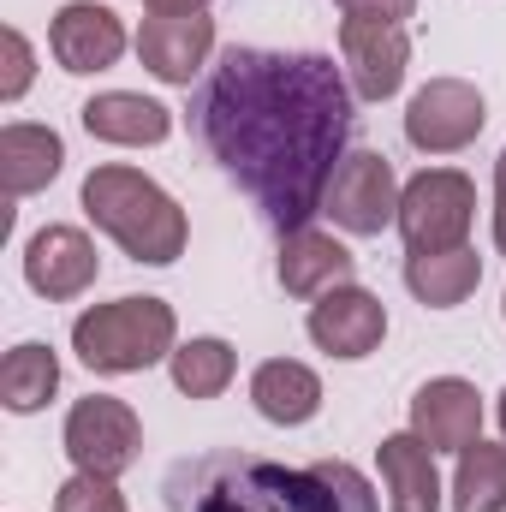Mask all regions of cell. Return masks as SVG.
<instances>
[{
  "label": "cell",
  "instance_id": "f546056e",
  "mask_svg": "<svg viewBox=\"0 0 506 512\" xmlns=\"http://www.w3.org/2000/svg\"><path fill=\"white\" fill-rule=\"evenodd\" d=\"M501 310H506V298H501Z\"/></svg>",
  "mask_w": 506,
  "mask_h": 512
},
{
  "label": "cell",
  "instance_id": "277c9868",
  "mask_svg": "<svg viewBox=\"0 0 506 512\" xmlns=\"http://www.w3.org/2000/svg\"><path fill=\"white\" fill-rule=\"evenodd\" d=\"M173 340H179V322H173V304H161V298L90 304L72 322V352L96 376H137V370L173 358Z\"/></svg>",
  "mask_w": 506,
  "mask_h": 512
},
{
  "label": "cell",
  "instance_id": "d6986e66",
  "mask_svg": "<svg viewBox=\"0 0 506 512\" xmlns=\"http://www.w3.org/2000/svg\"><path fill=\"white\" fill-rule=\"evenodd\" d=\"M60 167H66L60 131L18 126V120L0 131V185H6V197H36V191H48Z\"/></svg>",
  "mask_w": 506,
  "mask_h": 512
},
{
  "label": "cell",
  "instance_id": "9a60e30c",
  "mask_svg": "<svg viewBox=\"0 0 506 512\" xmlns=\"http://www.w3.org/2000/svg\"><path fill=\"white\" fill-rule=\"evenodd\" d=\"M280 286L292 292V298H322V292H334V286H352V274H358V256L346 251L334 233H316V227H304V233H286L280 239Z\"/></svg>",
  "mask_w": 506,
  "mask_h": 512
},
{
  "label": "cell",
  "instance_id": "30bf717a",
  "mask_svg": "<svg viewBox=\"0 0 506 512\" xmlns=\"http://www.w3.org/2000/svg\"><path fill=\"white\" fill-rule=\"evenodd\" d=\"M215 54V18L209 12H149L137 24V60L161 84H191Z\"/></svg>",
  "mask_w": 506,
  "mask_h": 512
},
{
  "label": "cell",
  "instance_id": "8992f818",
  "mask_svg": "<svg viewBox=\"0 0 506 512\" xmlns=\"http://www.w3.org/2000/svg\"><path fill=\"white\" fill-rule=\"evenodd\" d=\"M66 459L90 477H126L143 453V423L126 399L114 393H90L66 411Z\"/></svg>",
  "mask_w": 506,
  "mask_h": 512
},
{
  "label": "cell",
  "instance_id": "7402d4cb",
  "mask_svg": "<svg viewBox=\"0 0 506 512\" xmlns=\"http://www.w3.org/2000/svg\"><path fill=\"white\" fill-rule=\"evenodd\" d=\"M167 370H173V387H179L185 399H215V393H227V382L239 376V352H233L227 340L203 334V340L173 346Z\"/></svg>",
  "mask_w": 506,
  "mask_h": 512
},
{
  "label": "cell",
  "instance_id": "e0dca14e",
  "mask_svg": "<svg viewBox=\"0 0 506 512\" xmlns=\"http://www.w3.org/2000/svg\"><path fill=\"white\" fill-rule=\"evenodd\" d=\"M381 483H387V512H441V471H435V447L405 435H387L376 447Z\"/></svg>",
  "mask_w": 506,
  "mask_h": 512
},
{
  "label": "cell",
  "instance_id": "f1b7e54d",
  "mask_svg": "<svg viewBox=\"0 0 506 512\" xmlns=\"http://www.w3.org/2000/svg\"><path fill=\"white\" fill-rule=\"evenodd\" d=\"M495 411H501V429H506V393H501V405H495Z\"/></svg>",
  "mask_w": 506,
  "mask_h": 512
},
{
  "label": "cell",
  "instance_id": "8fae6325",
  "mask_svg": "<svg viewBox=\"0 0 506 512\" xmlns=\"http://www.w3.org/2000/svg\"><path fill=\"white\" fill-rule=\"evenodd\" d=\"M304 328H310V340L328 358L358 364V358L376 352L381 334H387V304H381L376 292H364V286H334V292H322L310 304V322Z\"/></svg>",
  "mask_w": 506,
  "mask_h": 512
},
{
  "label": "cell",
  "instance_id": "603a6c76",
  "mask_svg": "<svg viewBox=\"0 0 506 512\" xmlns=\"http://www.w3.org/2000/svg\"><path fill=\"white\" fill-rule=\"evenodd\" d=\"M453 512H506V447L471 441L453 471Z\"/></svg>",
  "mask_w": 506,
  "mask_h": 512
},
{
  "label": "cell",
  "instance_id": "7a4b0ae2",
  "mask_svg": "<svg viewBox=\"0 0 506 512\" xmlns=\"http://www.w3.org/2000/svg\"><path fill=\"white\" fill-rule=\"evenodd\" d=\"M161 495L173 512H381L370 477L346 459L274 465L239 447L179 459Z\"/></svg>",
  "mask_w": 506,
  "mask_h": 512
},
{
  "label": "cell",
  "instance_id": "4316f807",
  "mask_svg": "<svg viewBox=\"0 0 506 512\" xmlns=\"http://www.w3.org/2000/svg\"><path fill=\"white\" fill-rule=\"evenodd\" d=\"M495 251L506 256V149L495 161Z\"/></svg>",
  "mask_w": 506,
  "mask_h": 512
},
{
  "label": "cell",
  "instance_id": "ffe728a7",
  "mask_svg": "<svg viewBox=\"0 0 506 512\" xmlns=\"http://www.w3.org/2000/svg\"><path fill=\"white\" fill-rule=\"evenodd\" d=\"M477 280H483V256L471 251V245H459V251L405 256V286H411V298L429 304V310H453V304H465V298L477 292Z\"/></svg>",
  "mask_w": 506,
  "mask_h": 512
},
{
  "label": "cell",
  "instance_id": "9c48e42d",
  "mask_svg": "<svg viewBox=\"0 0 506 512\" xmlns=\"http://www.w3.org/2000/svg\"><path fill=\"white\" fill-rule=\"evenodd\" d=\"M340 66L358 102H387L405 84L411 36L393 18H340Z\"/></svg>",
  "mask_w": 506,
  "mask_h": 512
},
{
  "label": "cell",
  "instance_id": "5bb4252c",
  "mask_svg": "<svg viewBox=\"0 0 506 512\" xmlns=\"http://www.w3.org/2000/svg\"><path fill=\"white\" fill-rule=\"evenodd\" d=\"M24 280L48 304H66V298H78V292L96 286V245L78 227H42L24 245Z\"/></svg>",
  "mask_w": 506,
  "mask_h": 512
},
{
  "label": "cell",
  "instance_id": "cb8c5ba5",
  "mask_svg": "<svg viewBox=\"0 0 506 512\" xmlns=\"http://www.w3.org/2000/svg\"><path fill=\"white\" fill-rule=\"evenodd\" d=\"M54 512H126V495H120L114 477H90V471H78V477L60 483Z\"/></svg>",
  "mask_w": 506,
  "mask_h": 512
},
{
  "label": "cell",
  "instance_id": "3957f363",
  "mask_svg": "<svg viewBox=\"0 0 506 512\" xmlns=\"http://www.w3.org/2000/svg\"><path fill=\"white\" fill-rule=\"evenodd\" d=\"M84 215H90L131 262H149V268L179 262V256H185V239H191L185 209H179L149 173H137L126 161L90 167V179H84Z\"/></svg>",
  "mask_w": 506,
  "mask_h": 512
},
{
  "label": "cell",
  "instance_id": "484cf974",
  "mask_svg": "<svg viewBox=\"0 0 506 512\" xmlns=\"http://www.w3.org/2000/svg\"><path fill=\"white\" fill-rule=\"evenodd\" d=\"M346 18H393V24H405V18H417V0H334Z\"/></svg>",
  "mask_w": 506,
  "mask_h": 512
},
{
  "label": "cell",
  "instance_id": "52a82bcc",
  "mask_svg": "<svg viewBox=\"0 0 506 512\" xmlns=\"http://www.w3.org/2000/svg\"><path fill=\"white\" fill-rule=\"evenodd\" d=\"M399 191L405 185L393 179V161L376 155V149H358V155L340 161L322 215H334V227L352 233V239H376L387 227H399Z\"/></svg>",
  "mask_w": 506,
  "mask_h": 512
},
{
  "label": "cell",
  "instance_id": "ac0fdd59",
  "mask_svg": "<svg viewBox=\"0 0 506 512\" xmlns=\"http://www.w3.org/2000/svg\"><path fill=\"white\" fill-rule=\"evenodd\" d=\"M251 405L268 423L298 429V423H310L322 411V376L310 364H298V358H268L251 376Z\"/></svg>",
  "mask_w": 506,
  "mask_h": 512
},
{
  "label": "cell",
  "instance_id": "4fadbf2b",
  "mask_svg": "<svg viewBox=\"0 0 506 512\" xmlns=\"http://www.w3.org/2000/svg\"><path fill=\"white\" fill-rule=\"evenodd\" d=\"M411 435L429 441L435 453H465L483 441V399L465 376H435L411 393Z\"/></svg>",
  "mask_w": 506,
  "mask_h": 512
},
{
  "label": "cell",
  "instance_id": "83f0119b",
  "mask_svg": "<svg viewBox=\"0 0 506 512\" xmlns=\"http://www.w3.org/2000/svg\"><path fill=\"white\" fill-rule=\"evenodd\" d=\"M149 12H203L209 0H143Z\"/></svg>",
  "mask_w": 506,
  "mask_h": 512
},
{
  "label": "cell",
  "instance_id": "ba28073f",
  "mask_svg": "<svg viewBox=\"0 0 506 512\" xmlns=\"http://www.w3.org/2000/svg\"><path fill=\"white\" fill-rule=\"evenodd\" d=\"M489 120L483 90L465 78H429L411 108H405V143L423 155H459L465 143H477V131Z\"/></svg>",
  "mask_w": 506,
  "mask_h": 512
},
{
  "label": "cell",
  "instance_id": "d4e9b609",
  "mask_svg": "<svg viewBox=\"0 0 506 512\" xmlns=\"http://www.w3.org/2000/svg\"><path fill=\"white\" fill-rule=\"evenodd\" d=\"M0 42H6V78H0V102H18V96L30 90V78H36V54H30V42H24V30H6Z\"/></svg>",
  "mask_w": 506,
  "mask_h": 512
},
{
  "label": "cell",
  "instance_id": "44dd1931",
  "mask_svg": "<svg viewBox=\"0 0 506 512\" xmlns=\"http://www.w3.org/2000/svg\"><path fill=\"white\" fill-rule=\"evenodd\" d=\"M54 387H60V358L42 340H24V346L6 352V364H0V399H6V411L30 417V411H42L54 399Z\"/></svg>",
  "mask_w": 506,
  "mask_h": 512
},
{
  "label": "cell",
  "instance_id": "2e32d148",
  "mask_svg": "<svg viewBox=\"0 0 506 512\" xmlns=\"http://www.w3.org/2000/svg\"><path fill=\"white\" fill-rule=\"evenodd\" d=\"M78 120H84V131H90L96 143H120V149L167 143V131H173V114H167L161 102L137 96V90H102V96H90V102L78 108Z\"/></svg>",
  "mask_w": 506,
  "mask_h": 512
},
{
  "label": "cell",
  "instance_id": "6da1fadb",
  "mask_svg": "<svg viewBox=\"0 0 506 512\" xmlns=\"http://www.w3.org/2000/svg\"><path fill=\"white\" fill-rule=\"evenodd\" d=\"M352 108L346 66L328 54L227 48L191 96V131L286 239L322 215L352 143Z\"/></svg>",
  "mask_w": 506,
  "mask_h": 512
},
{
  "label": "cell",
  "instance_id": "5b68a950",
  "mask_svg": "<svg viewBox=\"0 0 506 512\" xmlns=\"http://www.w3.org/2000/svg\"><path fill=\"white\" fill-rule=\"evenodd\" d=\"M477 221V185L459 167H423L405 191H399V233L405 251H459L471 239Z\"/></svg>",
  "mask_w": 506,
  "mask_h": 512
},
{
  "label": "cell",
  "instance_id": "7c38bea8",
  "mask_svg": "<svg viewBox=\"0 0 506 512\" xmlns=\"http://www.w3.org/2000/svg\"><path fill=\"white\" fill-rule=\"evenodd\" d=\"M48 48H54V60H60L66 72H78V78H84V72H108V66H120V54H126V24H120L114 6L72 0V6L54 12Z\"/></svg>",
  "mask_w": 506,
  "mask_h": 512
}]
</instances>
